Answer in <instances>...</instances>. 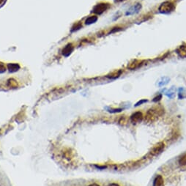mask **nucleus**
Masks as SVG:
<instances>
[{
    "mask_svg": "<svg viewBox=\"0 0 186 186\" xmlns=\"http://www.w3.org/2000/svg\"><path fill=\"white\" fill-rule=\"evenodd\" d=\"M142 4L140 3H136V4H133L132 7H130L127 12L125 13V16H133V15L137 14L139 13L141 10H142Z\"/></svg>",
    "mask_w": 186,
    "mask_h": 186,
    "instance_id": "20e7f679",
    "label": "nucleus"
},
{
    "mask_svg": "<svg viewBox=\"0 0 186 186\" xmlns=\"http://www.w3.org/2000/svg\"><path fill=\"white\" fill-rule=\"evenodd\" d=\"M175 93H176V87H172L169 90L166 91V95L169 97V98H173L174 96L175 95Z\"/></svg>",
    "mask_w": 186,
    "mask_h": 186,
    "instance_id": "ddd939ff",
    "label": "nucleus"
},
{
    "mask_svg": "<svg viewBox=\"0 0 186 186\" xmlns=\"http://www.w3.org/2000/svg\"><path fill=\"white\" fill-rule=\"evenodd\" d=\"M142 120H143V114L140 112H135L130 117V121L133 123H139Z\"/></svg>",
    "mask_w": 186,
    "mask_h": 186,
    "instance_id": "0eeeda50",
    "label": "nucleus"
},
{
    "mask_svg": "<svg viewBox=\"0 0 186 186\" xmlns=\"http://www.w3.org/2000/svg\"><path fill=\"white\" fill-rule=\"evenodd\" d=\"M97 21V16H90V17L87 18V19L86 21H85V24H86L87 25H90V24H92L95 23Z\"/></svg>",
    "mask_w": 186,
    "mask_h": 186,
    "instance_id": "2eb2a0df",
    "label": "nucleus"
},
{
    "mask_svg": "<svg viewBox=\"0 0 186 186\" xmlns=\"http://www.w3.org/2000/svg\"><path fill=\"white\" fill-rule=\"evenodd\" d=\"M145 61L143 60H139V59H134V60H132L131 62H130L127 64V67L129 70H136V69L139 68L142 64H144Z\"/></svg>",
    "mask_w": 186,
    "mask_h": 186,
    "instance_id": "423d86ee",
    "label": "nucleus"
},
{
    "mask_svg": "<svg viewBox=\"0 0 186 186\" xmlns=\"http://www.w3.org/2000/svg\"><path fill=\"white\" fill-rule=\"evenodd\" d=\"M7 68L10 73H15L20 69V65L16 63H10L7 64Z\"/></svg>",
    "mask_w": 186,
    "mask_h": 186,
    "instance_id": "9d476101",
    "label": "nucleus"
},
{
    "mask_svg": "<svg viewBox=\"0 0 186 186\" xmlns=\"http://www.w3.org/2000/svg\"><path fill=\"white\" fill-rule=\"evenodd\" d=\"M89 186H100L99 185H97V184H95V183H94V184H91V185H89Z\"/></svg>",
    "mask_w": 186,
    "mask_h": 186,
    "instance_id": "393cba45",
    "label": "nucleus"
},
{
    "mask_svg": "<svg viewBox=\"0 0 186 186\" xmlns=\"http://www.w3.org/2000/svg\"><path fill=\"white\" fill-rule=\"evenodd\" d=\"M109 186H119V185H117V184L116 183H112V184H110Z\"/></svg>",
    "mask_w": 186,
    "mask_h": 186,
    "instance_id": "5701e85b",
    "label": "nucleus"
},
{
    "mask_svg": "<svg viewBox=\"0 0 186 186\" xmlns=\"http://www.w3.org/2000/svg\"><path fill=\"white\" fill-rule=\"evenodd\" d=\"M6 71V68L2 63H0V73H3Z\"/></svg>",
    "mask_w": 186,
    "mask_h": 186,
    "instance_id": "6ab92c4d",
    "label": "nucleus"
},
{
    "mask_svg": "<svg viewBox=\"0 0 186 186\" xmlns=\"http://www.w3.org/2000/svg\"><path fill=\"white\" fill-rule=\"evenodd\" d=\"M161 98H162L161 94H158V95H157V97H155V98L153 99V101L154 102H158V101H160V99H161Z\"/></svg>",
    "mask_w": 186,
    "mask_h": 186,
    "instance_id": "412c9836",
    "label": "nucleus"
},
{
    "mask_svg": "<svg viewBox=\"0 0 186 186\" xmlns=\"http://www.w3.org/2000/svg\"><path fill=\"white\" fill-rule=\"evenodd\" d=\"M121 111H122V109H109V112H112V113H117V112H120Z\"/></svg>",
    "mask_w": 186,
    "mask_h": 186,
    "instance_id": "aec40b11",
    "label": "nucleus"
},
{
    "mask_svg": "<svg viewBox=\"0 0 186 186\" xmlns=\"http://www.w3.org/2000/svg\"><path fill=\"white\" fill-rule=\"evenodd\" d=\"M175 6L172 1H166L162 3L160 6H159L158 11L160 13H163V14H168L170 13L175 10Z\"/></svg>",
    "mask_w": 186,
    "mask_h": 186,
    "instance_id": "f03ea898",
    "label": "nucleus"
},
{
    "mask_svg": "<svg viewBox=\"0 0 186 186\" xmlns=\"http://www.w3.org/2000/svg\"><path fill=\"white\" fill-rule=\"evenodd\" d=\"M114 29H113V30H112V31H111V32H112V33H113V32H115V31H118L121 30V28H119V27H117V28H114Z\"/></svg>",
    "mask_w": 186,
    "mask_h": 186,
    "instance_id": "4be33fe9",
    "label": "nucleus"
},
{
    "mask_svg": "<svg viewBox=\"0 0 186 186\" xmlns=\"http://www.w3.org/2000/svg\"><path fill=\"white\" fill-rule=\"evenodd\" d=\"M178 97H179L180 99H183L186 97V91L184 88H180V89H179Z\"/></svg>",
    "mask_w": 186,
    "mask_h": 186,
    "instance_id": "dca6fc26",
    "label": "nucleus"
},
{
    "mask_svg": "<svg viewBox=\"0 0 186 186\" xmlns=\"http://www.w3.org/2000/svg\"><path fill=\"white\" fill-rule=\"evenodd\" d=\"M73 45H72L71 43H69V44H67V46L64 48V49L62 50L63 56L66 57L70 56V55L71 54L72 52H73Z\"/></svg>",
    "mask_w": 186,
    "mask_h": 186,
    "instance_id": "1a4fd4ad",
    "label": "nucleus"
},
{
    "mask_svg": "<svg viewBox=\"0 0 186 186\" xmlns=\"http://www.w3.org/2000/svg\"><path fill=\"white\" fill-rule=\"evenodd\" d=\"M3 1H4V0H0V4H1V3H2Z\"/></svg>",
    "mask_w": 186,
    "mask_h": 186,
    "instance_id": "a878e982",
    "label": "nucleus"
},
{
    "mask_svg": "<svg viewBox=\"0 0 186 186\" xmlns=\"http://www.w3.org/2000/svg\"><path fill=\"white\" fill-rule=\"evenodd\" d=\"M109 7V4L107 3H100V4H97L94 6L92 12L95 13V14L100 15L104 13L105 11H106Z\"/></svg>",
    "mask_w": 186,
    "mask_h": 186,
    "instance_id": "7ed1b4c3",
    "label": "nucleus"
},
{
    "mask_svg": "<svg viewBox=\"0 0 186 186\" xmlns=\"http://www.w3.org/2000/svg\"><path fill=\"white\" fill-rule=\"evenodd\" d=\"M169 81H170V79H169V77H166V76H165V77H162L161 79L159 80L157 85H158V87L165 86V85H166L169 83Z\"/></svg>",
    "mask_w": 186,
    "mask_h": 186,
    "instance_id": "4468645a",
    "label": "nucleus"
},
{
    "mask_svg": "<svg viewBox=\"0 0 186 186\" xmlns=\"http://www.w3.org/2000/svg\"><path fill=\"white\" fill-rule=\"evenodd\" d=\"M163 114H164V109L162 106H157L148 111L145 120L147 122H153L155 119H157V117L162 116Z\"/></svg>",
    "mask_w": 186,
    "mask_h": 186,
    "instance_id": "f257e3e1",
    "label": "nucleus"
},
{
    "mask_svg": "<svg viewBox=\"0 0 186 186\" xmlns=\"http://www.w3.org/2000/svg\"><path fill=\"white\" fill-rule=\"evenodd\" d=\"M148 100H146V99H142V100H139V102H137V103H136V105H135V106H140V105H142V104H143V103H147V102Z\"/></svg>",
    "mask_w": 186,
    "mask_h": 186,
    "instance_id": "a211bd4d",
    "label": "nucleus"
},
{
    "mask_svg": "<svg viewBox=\"0 0 186 186\" xmlns=\"http://www.w3.org/2000/svg\"><path fill=\"white\" fill-rule=\"evenodd\" d=\"M176 52L180 58H186V44L180 46L176 50Z\"/></svg>",
    "mask_w": 186,
    "mask_h": 186,
    "instance_id": "6e6552de",
    "label": "nucleus"
},
{
    "mask_svg": "<svg viewBox=\"0 0 186 186\" xmlns=\"http://www.w3.org/2000/svg\"><path fill=\"white\" fill-rule=\"evenodd\" d=\"M179 163L181 166H185L186 165V153L184 154L182 157L180 158L179 160Z\"/></svg>",
    "mask_w": 186,
    "mask_h": 186,
    "instance_id": "f3484780",
    "label": "nucleus"
},
{
    "mask_svg": "<svg viewBox=\"0 0 186 186\" xmlns=\"http://www.w3.org/2000/svg\"><path fill=\"white\" fill-rule=\"evenodd\" d=\"M164 147H165V145H164V144H163V142H159V143H157V145H156L155 146L152 148V150H151V152H150V154L152 156L159 155V154L161 153L162 151L164 150Z\"/></svg>",
    "mask_w": 186,
    "mask_h": 186,
    "instance_id": "39448f33",
    "label": "nucleus"
},
{
    "mask_svg": "<svg viewBox=\"0 0 186 186\" xmlns=\"http://www.w3.org/2000/svg\"><path fill=\"white\" fill-rule=\"evenodd\" d=\"M123 1H124V0H114L115 2H122Z\"/></svg>",
    "mask_w": 186,
    "mask_h": 186,
    "instance_id": "b1692460",
    "label": "nucleus"
},
{
    "mask_svg": "<svg viewBox=\"0 0 186 186\" xmlns=\"http://www.w3.org/2000/svg\"><path fill=\"white\" fill-rule=\"evenodd\" d=\"M164 185V181L161 175H157L154 180L153 186H163Z\"/></svg>",
    "mask_w": 186,
    "mask_h": 186,
    "instance_id": "9b49d317",
    "label": "nucleus"
},
{
    "mask_svg": "<svg viewBox=\"0 0 186 186\" xmlns=\"http://www.w3.org/2000/svg\"><path fill=\"white\" fill-rule=\"evenodd\" d=\"M122 71L121 70H116V71L113 72V73H112L111 74L107 75V76H106V77L109 78V79H117V78L119 77V76L122 74Z\"/></svg>",
    "mask_w": 186,
    "mask_h": 186,
    "instance_id": "f8f14e48",
    "label": "nucleus"
}]
</instances>
